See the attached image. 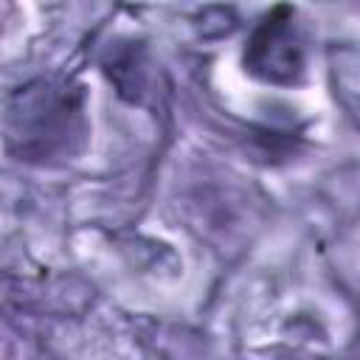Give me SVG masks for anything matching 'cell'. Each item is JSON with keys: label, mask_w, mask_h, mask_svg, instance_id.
<instances>
[{"label": "cell", "mask_w": 360, "mask_h": 360, "mask_svg": "<svg viewBox=\"0 0 360 360\" xmlns=\"http://www.w3.org/2000/svg\"><path fill=\"white\" fill-rule=\"evenodd\" d=\"M242 68L253 79L276 87H295L307 70L304 37L295 22V8L290 3H276L250 31Z\"/></svg>", "instance_id": "obj_2"}, {"label": "cell", "mask_w": 360, "mask_h": 360, "mask_svg": "<svg viewBox=\"0 0 360 360\" xmlns=\"http://www.w3.org/2000/svg\"><path fill=\"white\" fill-rule=\"evenodd\" d=\"M87 141L84 90L70 82L34 79L6 107V146L17 160L51 166L82 152Z\"/></svg>", "instance_id": "obj_1"}]
</instances>
